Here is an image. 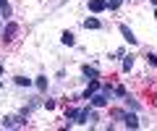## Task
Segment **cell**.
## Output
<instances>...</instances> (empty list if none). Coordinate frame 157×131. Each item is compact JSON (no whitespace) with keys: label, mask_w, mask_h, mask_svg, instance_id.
Listing matches in <instances>:
<instances>
[{"label":"cell","mask_w":157,"mask_h":131,"mask_svg":"<svg viewBox=\"0 0 157 131\" xmlns=\"http://www.w3.org/2000/svg\"><path fill=\"white\" fill-rule=\"evenodd\" d=\"M110 87H105V92H100V94H92L89 100H92V105H94V108H105L107 105V94H110Z\"/></svg>","instance_id":"cell-1"},{"label":"cell","mask_w":157,"mask_h":131,"mask_svg":"<svg viewBox=\"0 0 157 131\" xmlns=\"http://www.w3.org/2000/svg\"><path fill=\"white\" fill-rule=\"evenodd\" d=\"M121 34H123V40L128 42V45H136V42H139V40L134 37V32H131V29L126 26V24H121Z\"/></svg>","instance_id":"cell-2"},{"label":"cell","mask_w":157,"mask_h":131,"mask_svg":"<svg viewBox=\"0 0 157 131\" xmlns=\"http://www.w3.org/2000/svg\"><path fill=\"white\" fill-rule=\"evenodd\" d=\"M107 8V0H89V11L92 13H100Z\"/></svg>","instance_id":"cell-3"},{"label":"cell","mask_w":157,"mask_h":131,"mask_svg":"<svg viewBox=\"0 0 157 131\" xmlns=\"http://www.w3.org/2000/svg\"><path fill=\"white\" fill-rule=\"evenodd\" d=\"M13 34H16V24L11 21L6 29H3V40H6V42H11V40H13Z\"/></svg>","instance_id":"cell-4"},{"label":"cell","mask_w":157,"mask_h":131,"mask_svg":"<svg viewBox=\"0 0 157 131\" xmlns=\"http://www.w3.org/2000/svg\"><path fill=\"white\" fill-rule=\"evenodd\" d=\"M76 123H89V110H76Z\"/></svg>","instance_id":"cell-5"},{"label":"cell","mask_w":157,"mask_h":131,"mask_svg":"<svg viewBox=\"0 0 157 131\" xmlns=\"http://www.w3.org/2000/svg\"><path fill=\"white\" fill-rule=\"evenodd\" d=\"M97 89H100V81H97V79H92V84H89V89H86V92H84V97H86V100H89V97H92V94H94V92H97Z\"/></svg>","instance_id":"cell-6"},{"label":"cell","mask_w":157,"mask_h":131,"mask_svg":"<svg viewBox=\"0 0 157 131\" xmlns=\"http://www.w3.org/2000/svg\"><path fill=\"white\" fill-rule=\"evenodd\" d=\"M0 16H3V18H11V6H8L6 0H0Z\"/></svg>","instance_id":"cell-7"},{"label":"cell","mask_w":157,"mask_h":131,"mask_svg":"<svg viewBox=\"0 0 157 131\" xmlns=\"http://www.w3.org/2000/svg\"><path fill=\"white\" fill-rule=\"evenodd\" d=\"M60 42H63V45H68V47H71V45H76V40H73V34H71V32H63Z\"/></svg>","instance_id":"cell-8"},{"label":"cell","mask_w":157,"mask_h":131,"mask_svg":"<svg viewBox=\"0 0 157 131\" xmlns=\"http://www.w3.org/2000/svg\"><path fill=\"white\" fill-rule=\"evenodd\" d=\"M84 26L86 29H100V21L97 18H84Z\"/></svg>","instance_id":"cell-9"},{"label":"cell","mask_w":157,"mask_h":131,"mask_svg":"<svg viewBox=\"0 0 157 131\" xmlns=\"http://www.w3.org/2000/svg\"><path fill=\"white\" fill-rule=\"evenodd\" d=\"M126 126H128V129H136V126H139L136 115H126Z\"/></svg>","instance_id":"cell-10"},{"label":"cell","mask_w":157,"mask_h":131,"mask_svg":"<svg viewBox=\"0 0 157 131\" xmlns=\"http://www.w3.org/2000/svg\"><path fill=\"white\" fill-rule=\"evenodd\" d=\"M84 76H92V79H97V68H92V66H84Z\"/></svg>","instance_id":"cell-11"},{"label":"cell","mask_w":157,"mask_h":131,"mask_svg":"<svg viewBox=\"0 0 157 131\" xmlns=\"http://www.w3.org/2000/svg\"><path fill=\"white\" fill-rule=\"evenodd\" d=\"M131 68H134V55H128L123 60V71H131Z\"/></svg>","instance_id":"cell-12"},{"label":"cell","mask_w":157,"mask_h":131,"mask_svg":"<svg viewBox=\"0 0 157 131\" xmlns=\"http://www.w3.org/2000/svg\"><path fill=\"white\" fill-rule=\"evenodd\" d=\"M16 84L18 87H29V84H32V79H26V76H16Z\"/></svg>","instance_id":"cell-13"},{"label":"cell","mask_w":157,"mask_h":131,"mask_svg":"<svg viewBox=\"0 0 157 131\" xmlns=\"http://www.w3.org/2000/svg\"><path fill=\"white\" fill-rule=\"evenodd\" d=\"M37 87H39V89H47V79H45V76H39V79H37Z\"/></svg>","instance_id":"cell-14"},{"label":"cell","mask_w":157,"mask_h":131,"mask_svg":"<svg viewBox=\"0 0 157 131\" xmlns=\"http://www.w3.org/2000/svg\"><path fill=\"white\" fill-rule=\"evenodd\" d=\"M147 60H149V66H157V55H152V52L147 55Z\"/></svg>","instance_id":"cell-15"},{"label":"cell","mask_w":157,"mask_h":131,"mask_svg":"<svg viewBox=\"0 0 157 131\" xmlns=\"http://www.w3.org/2000/svg\"><path fill=\"white\" fill-rule=\"evenodd\" d=\"M121 6V0H110V3H107V8H118Z\"/></svg>","instance_id":"cell-16"},{"label":"cell","mask_w":157,"mask_h":131,"mask_svg":"<svg viewBox=\"0 0 157 131\" xmlns=\"http://www.w3.org/2000/svg\"><path fill=\"white\" fill-rule=\"evenodd\" d=\"M0 74H3V63H0Z\"/></svg>","instance_id":"cell-17"}]
</instances>
